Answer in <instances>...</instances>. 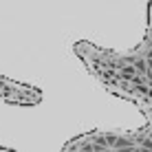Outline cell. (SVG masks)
Returning a JSON list of instances; mask_svg holds the SVG:
<instances>
[{
	"label": "cell",
	"mask_w": 152,
	"mask_h": 152,
	"mask_svg": "<svg viewBox=\"0 0 152 152\" xmlns=\"http://www.w3.org/2000/svg\"><path fill=\"white\" fill-rule=\"evenodd\" d=\"M121 75L128 77V80H134V69H130V66H124V69H121Z\"/></svg>",
	"instance_id": "cell-1"
}]
</instances>
